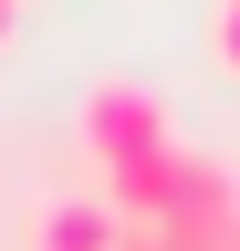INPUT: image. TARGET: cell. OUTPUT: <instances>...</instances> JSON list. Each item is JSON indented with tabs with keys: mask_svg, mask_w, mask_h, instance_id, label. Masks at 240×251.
I'll return each instance as SVG.
<instances>
[{
	"mask_svg": "<svg viewBox=\"0 0 240 251\" xmlns=\"http://www.w3.org/2000/svg\"><path fill=\"white\" fill-rule=\"evenodd\" d=\"M219 63L240 74V0H219Z\"/></svg>",
	"mask_w": 240,
	"mask_h": 251,
	"instance_id": "3",
	"label": "cell"
},
{
	"mask_svg": "<svg viewBox=\"0 0 240 251\" xmlns=\"http://www.w3.org/2000/svg\"><path fill=\"white\" fill-rule=\"evenodd\" d=\"M0 31H11V0H0Z\"/></svg>",
	"mask_w": 240,
	"mask_h": 251,
	"instance_id": "4",
	"label": "cell"
},
{
	"mask_svg": "<svg viewBox=\"0 0 240 251\" xmlns=\"http://www.w3.org/2000/svg\"><path fill=\"white\" fill-rule=\"evenodd\" d=\"M115 230H126V220H115L105 188H73V199H52V209H42L32 251H115Z\"/></svg>",
	"mask_w": 240,
	"mask_h": 251,
	"instance_id": "2",
	"label": "cell"
},
{
	"mask_svg": "<svg viewBox=\"0 0 240 251\" xmlns=\"http://www.w3.org/2000/svg\"><path fill=\"white\" fill-rule=\"evenodd\" d=\"M73 136H84V157L115 178V168H146V157H167L177 147V126H167V105L146 84H126V74H105L94 94H84V115H73Z\"/></svg>",
	"mask_w": 240,
	"mask_h": 251,
	"instance_id": "1",
	"label": "cell"
}]
</instances>
